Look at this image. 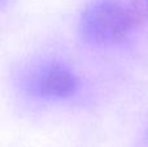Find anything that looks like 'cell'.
Wrapping results in <instances>:
<instances>
[{
	"label": "cell",
	"instance_id": "cell-1",
	"mask_svg": "<svg viewBox=\"0 0 148 147\" xmlns=\"http://www.w3.org/2000/svg\"><path fill=\"white\" fill-rule=\"evenodd\" d=\"M135 23V16L118 0H95L82 13L79 30L87 43L107 44L125 36Z\"/></svg>",
	"mask_w": 148,
	"mask_h": 147
},
{
	"label": "cell",
	"instance_id": "cell-2",
	"mask_svg": "<svg viewBox=\"0 0 148 147\" xmlns=\"http://www.w3.org/2000/svg\"><path fill=\"white\" fill-rule=\"evenodd\" d=\"M31 94L46 99H62L73 95L78 89L77 77L65 67L46 65L31 74L27 82Z\"/></svg>",
	"mask_w": 148,
	"mask_h": 147
}]
</instances>
